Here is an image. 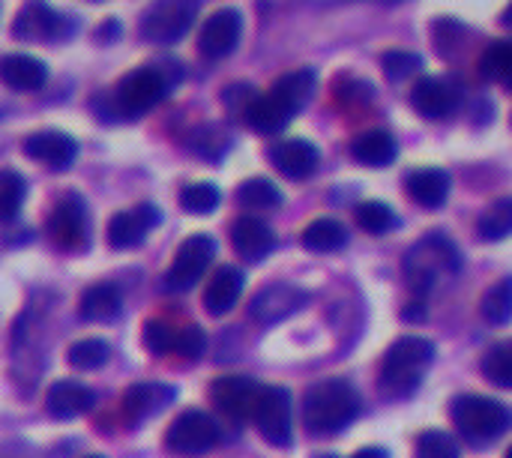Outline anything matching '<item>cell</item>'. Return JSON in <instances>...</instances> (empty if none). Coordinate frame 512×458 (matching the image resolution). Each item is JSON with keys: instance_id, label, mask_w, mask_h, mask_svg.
Returning <instances> with one entry per match:
<instances>
[{"instance_id": "cell-38", "label": "cell", "mask_w": 512, "mask_h": 458, "mask_svg": "<svg viewBox=\"0 0 512 458\" xmlns=\"http://www.w3.org/2000/svg\"><path fill=\"white\" fill-rule=\"evenodd\" d=\"M27 198V180L18 171H0V222H12Z\"/></svg>"}, {"instance_id": "cell-8", "label": "cell", "mask_w": 512, "mask_h": 458, "mask_svg": "<svg viewBox=\"0 0 512 458\" xmlns=\"http://www.w3.org/2000/svg\"><path fill=\"white\" fill-rule=\"evenodd\" d=\"M222 432L204 411H183L165 435V447L177 456H204L219 444Z\"/></svg>"}, {"instance_id": "cell-14", "label": "cell", "mask_w": 512, "mask_h": 458, "mask_svg": "<svg viewBox=\"0 0 512 458\" xmlns=\"http://www.w3.org/2000/svg\"><path fill=\"white\" fill-rule=\"evenodd\" d=\"M240 36H243V15L237 9H231V6L216 9L201 27L198 51L204 57H210V60H222L237 48Z\"/></svg>"}, {"instance_id": "cell-39", "label": "cell", "mask_w": 512, "mask_h": 458, "mask_svg": "<svg viewBox=\"0 0 512 458\" xmlns=\"http://www.w3.org/2000/svg\"><path fill=\"white\" fill-rule=\"evenodd\" d=\"M417 458H462V453L447 432L429 429L417 438Z\"/></svg>"}, {"instance_id": "cell-5", "label": "cell", "mask_w": 512, "mask_h": 458, "mask_svg": "<svg viewBox=\"0 0 512 458\" xmlns=\"http://www.w3.org/2000/svg\"><path fill=\"white\" fill-rule=\"evenodd\" d=\"M450 417L456 423V429L477 444L486 441H498L504 432H510L512 411L489 396H456L450 405Z\"/></svg>"}, {"instance_id": "cell-2", "label": "cell", "mask_w": 512, "mask_h": 458, "mask_svg": "<svg viewBox=\"0 0 512 458\" xmlns=\"http://www.w3.org/2000/svg\"><path fill=\"white\" fill-rule=\"evenodd\" d=\"M360 414L357 390L342 378L318 381L303 396V426L315 438H330L345 432Z\"/></svg>"}, {"instance_id": "cell-29", "label": "cell", "mask_w": 512, "mask_h": 458, "mask_svg": "<svg viewBox=\"0 0 512 458\" xmlns=\"http://www.w3.org/2000/svg\"><path fill=\"white\" fill-rule=\"evenodd\" d=\"M315 87H318V78H315V72L312 69H294V72H288V75H282L270 90L297 114V111H303L306 105H309V99H312V93H315Z\"/></svg>"}, {"instance_id": "cell-19", "label": "cell", "mask_w": 512, "mask_h": 458, "mask_svg": "<svg viewBox=\"0 0 512 458\" xmlns=\"http://www.w3.org/2000/svg\"><path fill=\"white\" fill-rule=\"evenodd\" d=\"M231 243L237 249L240 258L246 261H264L273 249H276V234L273 228L258 219V216H240L231 225Z\"/></svg>"}, {"instance_id": "cell-22", "label": "cell", "mask_w": 512, "mask_h": 458, "mask_svg": "<svg viewBox=\"0 0 512 458\" xmlns=\"http://www.w3.org/2000/svg\"><path fill=\"white\" fill-rule=\"evenodd\" d=\"M450 174L444 168H417L405 177L408 198L417 201L426 210H438L450 198Z\"/></svg>"}, {"instance_id": "cell-9", "label": "cell", "mask_w": 512, "mask_h": 458, "mask_svg": "<svg viewBox=\"0 0 512 458\" xmlns=\"http://www.w3.org/2000/svg\"><path fill=\"white\" fill-rule=\"evenodd\" d=\"M213 255H216V240L210 234H192L189 240H183L174 255V264L165 276V288L168 291H192L201 282V276L207 273Z\"/></svg>"}, {"instance_id": "cell-6", "label": "cell", "mask_w": 512, "mask_h": 458, "mask_svg": "<svg viewBox=\"0 0 512 458\" xmlns=\"http://www.w3.org/2000/svg\"><path fill=\"white\" fill-rule=\"evenodd\" d=\"M255 429L273 447H291L294 441V402L285 387H264L252 414Z\"/></svg>"}, {"instance_id": "cell-32", "label": "cell", "mask_w": 512, "mask_h": 458, "mask_svg": "<svg viewBox=\"0 0 512 458\" xmlns=\"http://www.w3.org/2000/svg\"><path fill=\"white\" fill-rule=\"evenodd\" d=\"M480 72L495 81V84H504L512 90V39H498L492 42L483 57H480Z\"/></svg>"}, {"instance_id": "cell-23", "label": "cell", "mask_w": 512, "mask_h": 458, "mask_svg": "<svg viewBox=\"0 0 512 458\" xmlns=\"http://www.w3.org/2000/svg\"><path fill=\"white\" fill-rule=\"evenodd\" d=\"M0 81L12 90L33 93V90L45 87L48 66L33 54H6V57H0Z\"/></svg>"}, {"instance_id": "cell-31", "label": "cell", "mask_w": 512, "mask_h": 458, "mask_svg": "<svg viewBox=\"0 0 512 458\" xmlns=\"http://www.w3.org/2000/svg\"><path fill=\"white\" fill-rule=\"evenodd\" d=\"M237 204L243 210H276L282 204V192L267 177H252L237 189Z\"/></svg>"}, {"instance_id": "cell-34", "label": "cell", "mask_w": 512, "mask_h": 458, "mask_svg": "<svg viewBox=\"0 0 512 458\" xmlns=\"http://www.w3.org/2000/svg\"><path fill=\"white\" fill-rule=\"evenodd\" d=\"M480 369H483V375H486L495 387L512 390V339L492 345V348L483 354Z\"/></svg>"}, {"instance_id": "cell-51", "label": "cell", "mask_w": 512, "mask_h": 458, "mask_svg": "<svg viewBox=\"0 0 512 458\" xmlns=\"http://www.w3.org/2000/svg\"><path fill=\"white\" fill-rule=\"evenodd\" d=\"M384 3H399V0H384Z\"/></svg>"}, {"instance_id": "cell-26", "label": "cell", "mask_w": 512, "mask_h": 458, "mask_svg": "<svg viewBox=\"0 0 512 458\" xmlns=\"http://www.w3.org/2000/svg\"><path fill=\"white\" fill-rule=\"evenodd\" d=\"M351 156L366 168H387L399 156V141L387 129H369L351 141Z\"/></svg>"}, {"instance_id": "cell-13", "label": "cell", "mask_w": 512, "mask_h": 458, "mask_svg": "<svg viewBox=\"0 0 512 458\" xmlns=\"http://www.w3.org/2000/svg\"><path fill=\"white\" fill-rule=\"evenodd\" d=\"M306 306V291L291 285V282H273L267 288H261L252 303H249V315L258 324H279L285 318H291L294 312H300Z\"/></svg>"}, {"instance_id": "cell-46", "label": "cell", "mask_w": 512, "mask_h": 458, "mask_svg": "<svg viewBox=\"0 0 512 458\" xmlns=\"http://www.w3.org/2000/svg\"><path fill=\"white\" fill-rule=\"evenodd\" d=\"M351 458H390V456H387V450H381V447H366V450L354 453Z\"/></svg>"}, {"instance_id": "cell-7", "label": "cell", "mask_w": 512, "mask_h": 458, "mask_svg": "<svg viewBox=\"0 0 512 458\" xmlns=\"http://www.w3.org/2000/svg\"><path fill=\"white\" fill-rule=\"evenodd\" d=\"M198 18V0H156L141 18V36L147 42H177Z\"/></svg>"}, {"instance_id": "cell-18", "label": "cell", "mask_w": 512, "mask_h": 458, "mask_svg": "<svg viewBox=\"0 0 512 458\" xmlns=\"http://www.w3.org/2000/svg\"><path fill=\"white\" fill-rule=\"evenodd\" d=\"M270 162L288 180H306L315 174V168L321 162V150L306 138H285L270 147Z\"/></svg>"}, {"instance_id": "cell-25", "label": "cell", "mask_w": 512, "mask_h": 458, "mask_svg": "<svg viewBox=\"0 0 512 458\" xmlns=\"http://www.w3.org/2000/svg\"><path fill=\"white\" fill-rule=\"evenodd\" d=\"M243 120H246L255 132H261V135H276V132H282V129L294 120V111L270 90V93H264V96H255V99L246 105Z\"/></svg>"}, {"instance_id": "cell-4", "label": "cell", "mask_w": 512, "mask_h": 458, "mask_svg": "<svg viewBox=\"0 0 512 458\" xmlns=\"http://www.w3.org/2000/svg\"><path fill=\"white\" fill-rule=\"evenodd\" d=\"M459 270H462V255L456 243L447 240L444 234H426L405 252V261H402L405 282L417 294L435 291L438 285L459 276Z\"/></svg>"}, {"instance_id": "cell-48", "label": "cell", "mask_w": 512, "mask_h": 458, "mask_svg": "<svg viewBox=\"0 0 512 458\" xmlns=\"http://www.w3.org/2000/svg\"><path fill=\"white\" fill-rule=\"evenodd\" d=\"M504 24H507V27H512V3L507 6V12H504Z\"/></svg>"}, {"instance_id": "cell-52", "label": "cell", "mask_w": 512, "mask_h": 458, "mask_svg": "<svg viewBox=\"0 0 512 458\" xmlns=\"http://www.w3.org/2000/svg\"><path fill=\"white\" fill-rule=\"evenodd\" d=\"M84 458H105V456H84Z\"/></svg>"}, {"instance_id": "cell-11", "label": "cell", "mask_w": 512, "mask_h": 458, "mask_svg": "<svg viewBox=\"0 0 512 458\" xmlns=\"http://www.w3.org/2000/svg\"><path fill=\"white\" fill-rule=\"evenodd\" d=\"M261 384L255 378H246V375H225V378H216L213 387H210V399L213 405L228 417V420H252L255 414V405L261 399Z\"/></svg>"}, {"instance_id": "cell-21", "label": "cell", "mask_w": 512, "mask_h": 458, "mask_svg": "<svg viewBox=\"0 0 512 458\" xmlns=\"http://www.w3.org/2000/svg\"><path fill=\"white\" fill-rule=\"evenodd\" d=\"M96 405V393L78 381H57L51 384L48 396H45V411L54 420H75L87 411H93Z\"/></svg>"}, {"instance_id": "cell-40", "label": "cell", "mask_w": 512, "mask_h": 458, "mask_svg": "<svg viewBox=\"0 0 512 458\" xmlns=\"http://www.w3.org/2000/svg\"><path fill=\"white\" fill-rule=\"evenodd\" d=\"M384 72H387V78L390 81H405V78H411V75H417L420 72V66H423V57L420 54H414V51H402V48H393V51H387L384 54Z\"/></svg>"}, {"instance_id": "cell-33", "label": "cell", "mask_w": 512, "mask_h": 458, "mask_svg": "<svg viewBox=\"0 0 512 458\" xmlns=\"http://www.w3.org/2000/svg\"><path fill=\"white\" fill-rule=\"evenodd\" d=\"M480 312H483V318H486L489 324H495V327L512 321V276L495 282V285L483 294Z\"/></svg>"}, {"instance_id": "cell-50", "label": "cell", "mask_w": 512, "mask_h": 458, "mask_svg": "<svg viewBox=\"0 0 512 458\" xmlns=\"http://www.w3.org/2000/svg\"><path fill=\"white\" fill-rule=\"evenodd\" d=\"M504 458H512V447H510V450H507V456H504Z\"/></svg>"}, {"instance_id": "cell-24", "label": "cell", "mask_w": 512, "mask_h": 458, "mask_svg": "<svg viewBox=\"0 0 512 458\" xmlns=\"http://www.w3.org/2000/svg\"><path fill=\"white\" fill-rule=\"evenodd\" d=\"M243 285H246V276L237 267H219L213 273V279L207 282V288H204V306H207V312L213 318L228 315L237 306V300L243 294Z\"/></svg>"}, {"instance_id": "cell-45", "label": "cell", "mask_w": 512, "mask_h": 458, "mask_svg": "<svg viewBox=\"0 0 512 458\" xmlns=\"http://www.w3.org/2000/svg\"><path fill=\"white\" fill-rule=\"evenodd\" d=\"M402 318H405V321H423V318H426V309H423V303H411V306L402 312Z\"/></svg>"}, {"instance_id": "cell-20", "label": "cell", "mask_w": 512, "mask_h": 458, "mask_svg": "<svg viewBox=\"0 0 512 458\" xmlns=\"http://www.w3.org/2000/svg\"><path fill=\"white\" fill-rule=\"evenodd\" d=\"M177 390L168 384H132L123 396V414L129 423H144L174 402Z\"/></svg>"}, {"instance_id": "cell-28", "label": "cell", "mask_w": 512, "mask_h": 458, "mask_svg": "<svg viewBox=\"0 0 512 458\" xmlns=\"http://www.w3.org/2000/svg\"><path fill=\"white\" fill-rule=\"evenodd\" d=\"M348 240H351V234H348V228H345L339 219H315V222H309V225L303 228V234H300L303 249L318 252V255H324V252H339V249L348 246Z\"/></svg>"}, {"instance_id": "cell-44", "label": "cell", "mask_w": 512, "mask_h": 458, "mask_svg": "<svg viewBox=\"0 0 512 458\" xmlns=\"http://www.w3.org/2000/svg\"><path fill=\"white\" fill-rule=\"evenodd\" d=\"M222 99H225V105H228V108H234V111H240V114H243V111H246V105L255 99V93H252V87L237 84V87H228Z\"/></svg>"}, {"instance_id": "cell-30", "label": "cell", "mask_w": 512, "mask_h": 458, "mask_svg": "<svg viewBox=\"0 0 512 458\" xmlns=\"http://www.w3.org/2000/svg\"><path fill=\"white\" fill-rule=\"evenodd\" d=\"M477 234L486 243H501L512 234V195L492 201L477 219Z\"/></svg>"}, {"instance_id": "cell-17", "label": "cell", "mask_w": 512, "mask_h": 458, "mask_svg": "<svg viewBox=\"0 0 512 458\" xmlns=\"http://www.w3.org/2000/svg\"><path fill=\"white\" fill-rule=\"evenodd\" d=\"M156 225H159V210L153 204H138V207L120 210L108 219V243H111V249H132Z\"/></svg>"}, {"instance_id": "cell-3", "label": "cell", "mask_w": 512, "mask_h": 458, "mask_svg": "<svg viewBox=\"0 0 512 458\" xmlns=\"http://www.w3.org/2000/svg\"><path fill=\"white\" fill-rule=\"evenodd\" d=\"M435 360V345L423 336H402L396 339L384 360H381V372H378V390L387 399H408L420 390L429 366Z\"/></svg>"}, {"instance_id": "cell-42", "label": "cell", "mask_w": 512, "mask_h": 458, "mask_svg": "<svg viewBox=\"0 0 512 458\" xmlns=\"http://www.w3.org/2000/svg\"><path fill=\"white\" fill-rule=\"evenodd\" d=\"M204 348H207V336H204L201 327H183V330H177V348H174V354H180L186 360H198L204 354Z\"/></svg>"}, {"instance_id": "cell-27", "label": "cell", "mask_w": 512, "mask_h": 458, "mask_svg": "<svg viewBox=\"0 0 512 458\" xmlns=\"http://www.w3.org/2000/svg\"><path fill=\"white\" fill-rule=\"evenodd\" d=\"M120 306H123V294L117 285L111 282H99V285H90L84 288L81 300H78V315L84 321H93V324H105V321H114L120 315Z\"/></svg>"}, {"instance_id": "cell-41", "label": "cell", "mask_w": 512, "mask_h": 458, "mask_svg": "<svg viewBox=\"0 0 512 458\" xmlns=\"http://www.w3.org/2000/svg\"><path fill=\"white\" fill-rule=\"evenodd\" d=\"M144 348L153 357L174 354V348H177V330L171 324H165V321H147V327H144Z\"/></svg>"}, {"instance_id": "cell-15", "label": "cell", "mask_w": 512, "mask_h": 458, "mask_svg": "<svg viewBox=\"0 0 512 458\" xmlns=\"http://www.w3.org/2000/svg\"><path fill=\"white\" fill-rule=\"evenodd\" d=\"M24 153L51 171H66L78 156V141L60 129H42L24 138Z\"/></svg>"}, {"instance_id": "cell-12", "label": "cell", "mask_w": 512, "mask_h": 458, "mask_svg": "<svg viewBox=\"0 0 512 458\" xmlns=\"http://www.w3.org/2000/svg\"><path fill=\"white\" fill-rule=\"evenodd\" d=\"M75 30V21H66V15L54 12L48 3L42 0H30L15 24H12V36L21 42H48V39H63Z\"/></svg>"}, {"instance_id": "cell-49", "label": "cell", "mask_w": 512, "mask_h": 458, "mask_svg": "<svg viewBox=\"0 0 512 458\" xmlns=\"http://www.w3.org/2000/svg\"><path fill=\"white\" fill-rule=\"evenodd\" d=\"M315 458H339V456H330V453H324V456H315Z\"/></svg>"}, {"instance_id": "cell-47", "label": "cell", "mask_w": 512, "mask_h": 458, "mask_svg": "<svg viewBox=\"0 0 512 458\" xmlns=\"http://www.w3.org/2000/svg\"><path fill=\"white\" fill-rule=\"evenodd\" d=\"M111 36H120V21H114V18H111V21H108V24L102 27V39L108 42Z\"/></svg>"}, {"instance_id": "cell-1", "label": "cell", "mask_w": 512, "mask_h": 458, "mask_svg": "<svg viewBox=\"0 0 512 458\" xmlns=\"http://www.w3.org/2000/svg\"><path fill=\"white\" fill-rule=\"evenodd\" d=\"M183 78V69L177 60H165V63H150V66H138L132 72H126L120 78V84L111 90V102L108 108H102L105 114H117L123 120H138L144 117L150 108H156L171 87ZM99 108V105H96Z\"/></svg>"}, {"instance_id": "cell-16", "label": "cell", "mask_w": 512, "mask_h": 458, "mask_svg": "<svg viewBox=\"0 0 512 458\" xmlns=\"http://www.w3.org/2000/svg\"><path fill=\"white\" fill-rule=\"evenodd\" d=\"M411 105L426 120H447L459 108V90H456V84L450 78L426 75V78H420L414 84Z\"/></svg>"}, {"instance_id": "cell-10", "label": "cell", "mask_w": 512, "mask_h": 458, "mask_svg": "<svg viewBox=\"0 0 512 458\" xmlns=\"http://www.w3.org/2000/svg\"><path fill=\"white\" fill-rule=\"evenodd\" d=\"M48 237L63 252H81L87 246V207L81 195H63L48 216Z\"/></svg>"}, {"instance_id": "cell-35", "label": "cell", "mask_w": 512, "mask_h": 458, "mask_svg": "<svg viewBox=\"0 0 512 458\" xmlns=\"http://www.w3.org/2000/svg\"><path fill=\"white\" fill-rule=\"evenodd\" d=\"M108 357H111V348H108L105 339H81V342H75V345L69 348V354H66L69 366L78 369V372L102 369V366L108 363Z\"/></svg>"}, {"instance_id": "cell-43", "label": "cell", "mask_w": 512, "mask_h": 458, "mask_svg": "<svg viewBox=\"0 0 512 458\" xmlns=\"http://www.w3.org/2000/svg\"><path fill=\"white\" fill-rule=\"evenodd\" d=\"M192 147L201 153V156H210V159H216L225 147H228V138L216 129V126H204V129H198L195 132V138H192Z\"/></svg>"}, {"instance_id": "cell-37", "label": "cell", "mask_w": 512, "mask_h": 458, "mask_svg": "<svg viewBox=\"0 0 512 458\" xmlns=\"http://www.w3.org/2000/svg\"><path fill=\"white\" fill-rule=\"evenodd\" d=\"M222 192L213 183H189L180 189V207L192 216H207L219 207Z\"/></svg>"}, {"instance_id": "cell-36", "label": "cell", "mask_w": 512, "mask_h": 458, "mask_svg": "<svg viewBox=\"0 0 512 458\" xmlns=\"http://www.w3.org/2000/svg\"><path fill=\"white\" fill-rule=\"evenodd\" d=\"M357 225H360L363 231L381 237V234L399 228V216H396V210H393L390 204H384V201H363V204L357 207Z\"/></svg>"}]
</instances>
